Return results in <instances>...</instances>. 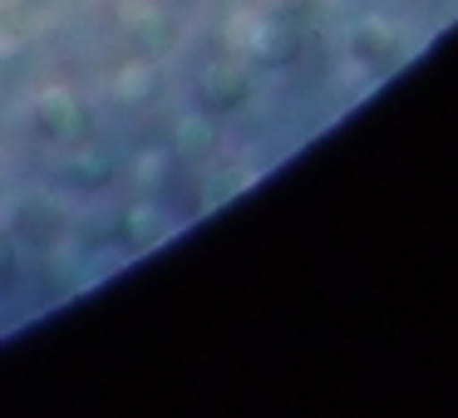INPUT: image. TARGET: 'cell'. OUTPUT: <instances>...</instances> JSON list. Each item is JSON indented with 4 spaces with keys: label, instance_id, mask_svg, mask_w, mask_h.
<instances>
[{
    "label": "cell",
    "instance_id": "obj_12",
    "mask_svg": "<svg viewBox=\"0 0 458 418\" xmlns=\"http://www.w3.org/2000/svg\"><path fill=\"white\" fill-rule=\"evenodd\" d=\"M247 182H251V172H247V168L222 172V178H217V188H208V207H222V202H232L242 188H247Z\"/></svg>",
    "mask_w": 458,
    "mask_h": 418
},
{
    "label": "cell",
    "instance_id": "obj_3",
    "mask_svg": "<svg viewBox=\"0 0 458 418\" xmlns=\"http://www.w3.org/2000/svg\"><path fill=\"white\" fill-rule=\"evenodd\" d=\"M119 25H123V40H129L133 54H163L178 45V21L163 0H119Z\"/></svg>",
    "mask_w": 458,
    "mask_h": 418
},
{
    "label": "cell",
    "instance_id": "obj_11",
    "mask_svg": "<svg viewBox=\"0 0 458 418\" xmlns=\"http://www.w3.org/2000/svg\"><path fill=\"white\" fill-rule=\"evenodd\" d=\"M25 54V35L21 25H15V15H0V74L11 70L15 60Z\"/></svg>",
    "mask_w": 458,
    "mask_h": 418
},
{
    "label": "cell",
    "instance_id": "obj_13",
    "mask_svg": "<svg viewBox=\"0 0 458 418\" xmlns=\"http://www.w3.org/2000/svg\"><path fill=\"white\" fill-rule=\"evenodd\" d=\"M21 286V256L11 251V241H0V296H11Z\"/></svg>",
    "mask_w": 458,
    "mask_h": 418
},
{
    "label": "cell",
    "instance_id": "obj_1",
    "mask_svg": "<svg viewBox=\"0 0 458 418\" xmlns=\"http://www.w3.org/2000/svg\"><path fill=\"white\" fill-rule=\"evenodd\" d=\"M192 94H198V109L222 119V113H237L242 104L251 99V70H247V54H217L198 70L192 79Z\"/></svg>",
    "mask_w": 458,
    "mask_h": 418
},
{
    "label": "cell",
    "instance_id": "obj_8",
    "mask_svg": "<svg viewBox=\"0 0 458 418\" xmlns=\"http://www.w3.org/2000/svg\"><path fill=\"white\" fill-rule=\"evenodd\" d=\"M168 153L173 163H188V168H198V163H208L212 153H217V119L202 109H188L173 119V133H168Z\"/></svg>",
    "mask_w": 458,
    "mask_h": 418
},
{
    "label": "cell",
    "instance_id": "obj_6",
    "mask_svg": "<svg viewBox=\"0 0 458 418\" xmlns=\"http://www.w3.org/2000/svg\"><path fill=\"white\" fill-rule=\"evenodd\" d=\"M163 94V70L153 54H129L123 64H114L109 74V99L119 109H153Z\"/></svg>",
    "mask_w": 458,
    "mask_h": 418
},
{
    "label": "cell",
    "instance_id": "obj_10",
    "mask_svg": "<svg viewBox=\"0 0 458 418\" xmlns=\"http://www.w3.org/2000/svg\"><path fill=\"white\" fill-rule=\"evenodd\" d=\"M133 182H139V188H148V192L168 188V182H173V153H168V143H148V148L133 153Z\"/></svg>",
    "mask_w": 458,
    "mask_h": 418
},
{
    "label": "cell",
    "instance_id": "obj_4",
    "mask_svg": "<svg viewBox=\"0 0 458 418\" xmlns=\"http://www.w3.org/2000/svg\"><path fill=\"white\" fill-rule=\"evenodd\" d=\"M70 237V217L50 192H21L15 197V222H11V241L30 251H50Z\"/></svg>",
    "mask_w": 458,
    "mask_h": 418
},
{
    "label": "cell",
    "instance_id": "obj_14",
    "mask_svg": "<svg viewBox=\"0 0 458 418\" xmlns=\"http://www.w3.org/2000/svg\"><path fill=\"white\" fill-rule=\"evenodd\" d=\"M11 222H15V192H0V241H11Z\"/></svg>",
    "mask_w": 458,
    "mask_h": 418
},
{
    "label": "cell",
    "instance_id": "obj_2",
    "mask_svg": "<svg viewBox=\"0 0 458 418\" xmlns=\"http://www.w3.org/2000/svg\"><path fill=\"white\" fill-rule=\"evenodd\" d=\"M30 129L40 133L45 143L64 148V143L89 138V109L80 104V94H74V89L50 84V89H40V94H35V104H30Z\"/></svg>",
    "mask_w": 458,
    "mask_h": 418
},
{
    "label": "cell",
    "instance_id": "obj_5",
    "mask_svg": "<svg viewBox=\"0 0 458 418\" xmlns=\"http://www.w3.org/2000/svg\"><path fill=\"white\" fill-rule=\"evenodd\" d=\"M114 172H119L114 153L109 148H94L89 138L64 143V158L55 163V182L70 188V192H104L114 182Z\"/></svg>",
    "mask_w": 458,
    "mask_h": 418
},
{
    "label": "cell",
    "instance_id": "obj_9",
    "mask_svg": "<svg viewBox=\"0 0 458 418\" xmlns=\"http://www.w3.org/2000/svg\"><path fill=\"white\" fill-rule=\"evenodd\" d=\"M168 227H173L168 207L153 202V197H143V202H133V207L119 212V237L114 241H119L123 251H153L163 237H168Z\"/></svg>",
    "mask_w": 458,
    "mask_h": 418
},
{
    "label": "cell",
    "instance_id": "obj_7",
    "mask_svg": "<svg viewBox=\"0 0 458 418\" xmlns=\"http://www.w3.org/2000/svg\"><path fill=\"white\" fill-rule=\"evenodd\" d=\"M301 54V21L296 15H276V21L257 25L247 40V60L267 64V70H286V64H296Z\"/></svg>",
    "mask_w": 458,
    "mask_h": 418
}]
</instances>
